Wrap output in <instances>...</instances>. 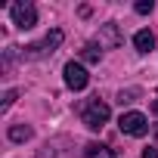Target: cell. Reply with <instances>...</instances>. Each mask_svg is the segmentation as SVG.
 <instances>
[{"instance_id": "6da1fadb", "label": "cell", "mask_w": 158, "mask_h": 158, "mask_svg": "<svg viewBox=\"0 0 158 158\" xmlns=\"http://www.w3.org/2000/svg\"><path fill=\"white\" fill-rule=\"evenodd\" d=\"M109 106L102 102V99H90L87 106H84V112H81V118H84V124L90 127V130H99L106 121H109Z\"/></svg>"}, {"instance_id": "7a4b0ae2", "label": "cell", "mask_w": 158, "mask_h": 158, "mask_svg": "<svg viewBox=\"0 0 158 158\" xmlns=\"http://www.w3.org/2000/svg\"><path fill=\"white\" fill-rule=\"evenodd\" d=\"M10 16H13V25L22 28V31H28V28L37 25V10L28 3V0H19V3H13V6H10Z\"/></svg>"}, {"instance_id": "3957f363", "label": "cell", "mask_w": 158, "mask_h": 158, "mask_svg": "<svg viewBox=\"0 0 158 158\" xmlns=\"http://www.w3.org/2000/svg\"><path fill=\"white\" fill-rule=\"evenodd\" d=\"M62 74H65V87L68 90H84L87 84H90V74H87V68L81 65V62H68L65 68H62Z\"/></svg>"}, {"instance_id": "277c9868", "label": "cell", "mask_w": 158, "mask_h": 158, "mask_svg": "<svg viewBox=\"0 0 158 158\" xmlns=\"http://www.w3.org/2000/svg\"><path fill=\"white\" fill-rule=\"evenodd\" d=\"M59 44H62V31H59V28H53V31H50V34H47L40 44H31V47H25V56H28V59H37V56H50V53H53Z\"/></svg>"}, {"instance_id": "5b68a950", "label": "cell", "mask_w": 158, "mask_h": 158, "mask_svg": "<svg viewBox=\"0 0 158 158\" xmlns=\"http://www.w3.org/2000/svg\"><path fill=\"white\" fill-rule=\"evenodd\" d=\"M118 124H121V133H127V136H146V130H149V121L139 112H124Z\"/></svg>"}, {"instance_id": "8992f818", "label": "cell", "mask_w": 158, "mask_h": 158, "mask_svg": "<svg viewBox=\"0 0 158 158\" xmlns=\"http://www.w3.org/2000/svg\"><path fill=\"white\" fill-rule=\"evenodd\" d=\"M133 47H136L139 53H149V50L155 47V34H152V31H146V28H143V31H136V34H133Z\"/></svg>"}, {"instance_id": "52a82bcc", "label": "cell", "mask_w": 158, "mask_h": 158, "mask_svg": "<svg viewBox=\"0 0 158 158\" xmlns=\"http://www.w3.org/2000/svg\"><path fill=\"white\" fill-rule=\"evenodd\" d=\"M10 139H13V143L31 139V127H28V124H13V127H10Z\"/></svg>"}, {"instance_id": "ba28073f", "label": "cell", "mask_w": 158, "mask_h": 158, "mask_svg": "<svg viewBox=\"0 0 158 158\" xmlns=\"http://www.w3.org/2000/svg\"><path fill=\"white\" fill-rule=\"evenodd\" d=\"M87 158H115V155H112L109 146H102V143H90V146H87Z\"/></svg>"}, {"instance_id": "9c48e42d", "label": "cell", "mask_w": 158, "mask_h": 158, "mask_svg": "<svg viewBox=\"0 0 158 158\" xmlns=\"http://www.w3.org/2000/svg\"><path fill=\"white\" fill-rule=\"evenodd\" d=\"M81 56H84V62H99V47L96 44H87L81 50Z\"/></svg>"}, {"instance_id": "30bf717a", "label": "cell", "mask_w": 158, "mask_h": 158, "mask_svg": "<svg viewBox=\"0 0 158 158\" xmlns=\"http://www.w3.org/2000/svg\"><path fill=\"white\" fill-rule=\"evenodd\" d=\"M16 96H19L16 90H6V93H3V102H0V112H6V109H10L13 102H16Z\"/></svg>"}, {"instance_id": "8fae6325", "label": "cell", "mask_w": 158, "mask_h": 158, "mask_svg": "<svg viewBox=\"0 0 158 158\" xmlns=\"http://www.w3.org/2000/svg\"><path fill=\"white\" fill-rule=\"evenodd\" d=\"M136 13H139V16L152 13V0H139V3H136Z\"/></svg>"}, {"instance_id": "7c38bea8", "label": "cell", "mask_w": 158, "mask_h": 158, "mask_svg": "<svg viewBox=\"0 0 158 158\" xmlns=\"http://www.w3.org/2000/svg\"><path fill=\"white\" fill-rule=\"evenodd\" d=\"M143 158H158V149H155V146H149V149H143Z\"/></svg>"}, {"instance_id": "4fadbf2b", "label": "cell", "mask_w": 158, "mask_h": 158, "mask_svg": "<svg viewBox=\"0 0 158 158\" xmlns=\"http://www.w3.org/2000/svg\"><path fill=\"white\" fill-rule=\"evenodd\" d=\"M152 112H155V115H158V96H155V102H152Z\"/></svg>"}]
</instances>
